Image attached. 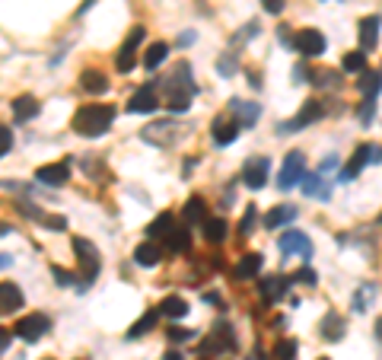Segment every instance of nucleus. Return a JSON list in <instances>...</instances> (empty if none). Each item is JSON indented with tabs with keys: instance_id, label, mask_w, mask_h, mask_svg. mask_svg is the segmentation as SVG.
Masks as SVG:
<instances>
[{
	"instance_id": "nucleus-1",
	"label": "nucleus",
	"mask_w": 382,
	"mask_h": 360,
	"mask_svg": "<svg viewBox=\"0 0 382 360\" xmlns=\"http://www.w3.org/2000/svg\"><path fill=\"white\" fill-rule=\"evenodd\" d=\"M166 105H169L172 112H185L191 105V99H195L197 86H195V74H191V67L185 64H175V71H172V77L166 80Z\"/></svg>"
},
{
	"instance_id": "nucleus-2",
	"label": "nucleus",
	"mask_w": 382,
	"mask_h": 360,
	"mask_svg": "<svg viewBox=\"0 0 382 360\" xmlns=\"http://www.w3.org/2000/svg\"><path fill=\"white\" fill-rule=\"evenodd\" d=\"M115 122V105H83L74 115V131L83 137H102Z\"/></svg>"
},
{
	"instance_id": "nucleus-3",
	"label": "nucleus",
	"mask_w": 382,
	"mask_h": 360,
	"mask_svg": "<svg viewBox=\"0 0 382 360\" xmlns=\"http://www.w3.org/2000/svg\"><path fill=\"white\" fill-rule=\"evenodd\" d=\"M140 137H144L146 144H156V147H172L175 141H182V137H185V124H178V122H156V124H150V128L140 131Z\"/></svg>"
},
{
	"instance_id": "nucleus-4",
	"label": "nucleus",
	"mask_w": 382,
	"mask_h": 360,
	"mask_svg": "<svg viewBox=\"0 0 382 360\" xmlns=\"http://www.w3.org/2000/svg\"><path fill=\"white\" fill-rule=\"evenodd\" d=\"M303 179H306V156L293 150V153L284 156V166H280V175H277V188L280 192H290V188L299 185Z\"/></svg>"
},
{
	"instance_id": "nucleus-5",
	"label": "nucleus",
	"mask_w": 382,
	"mask_h": 360,
	"mask_svg": "<svg viewBox=\"0 0 382 360\" xmlns=\"http://www.w3.org/2000/svg\"><path fill=\"white\" fill-rule=\"evenodd\" d=\"M144 35H146V29H144V26H134V29H131V35L125 39V45L118 48L115 67H118L121 74L134 71V64H137V48H140V42H144Z\"/></svg>"
},
{
	"instance_id": "nucleus-6",
	"label": "nucleus",
	"mask_w": 382,
	"mask_h": 360,
	"mask_svg": "<svg viewBox=\"0 0 382 360\" xmlns=\"http://www.w3.org/2000/svg\"><path fill=\"white\" fill-rule=\"evenodd\" d=\"M325 35L318 33V29H299L296 35H293V48H296L303 58H318V54H325Z\"/></svg>"
},
{
	"instance_id": "nucleus-7",
	"label": "nucleus",
	"mask_w": 382,
	"mask_h": 360,
	"mask_svg": "<svg viewBox=\"0 0 382 360\" xmlns=\"http://www.w3.org/2000/svg\"><path fill=\"white\" fill-rule=\"evenodd\" d=\"M267 175H271V160H267V156H252V160L242 166V182H245L252 192L267 185Z\"/></svg>"
},
{
	"instance_id": "nucleus-8",
	"label": "nucleus",
	"mask_w": 382,
	"mask_h": 360,
	"mask_svg": "<svg viewBox=\"0 0 382 360\" xmlns=\"http://www.w3.org/2000/svg\"><path fill=\"white\" fill-rule=\"evenodd\" d=\"M48 328H51V322H48V315H42V313H32V315H23V319L16 322V328L13 332L19 335L23 341H38V338H45L48 335Z\"/></svg>"
},
{
	"instance_id": "nucleus-9",
	"label": "nucleus",
	"mask_w": 382,
	"mask_h": 360,
	"mask_svg": "<svg viewBox=\"0 0 382 360\" xmlns=\"http://www.w3.org/2000/svg\"><path fill=\"white\" fill-rule=\"evenodd\" d=\"M373 160L376 163V144H360V147L354 150V156L347 160V166L337 173V182H350V179H357V175L363 173V166Z\"/></svg>"
},
{
	"instance_id": "nucleus-10",
	"label": "nucleus",
	"mask_w": 382,
	"mask_h": 360,
	"mask_svg": "<svg viewBox=\"0 0 382 360\" xmlns=\"http://www.w3.org/2000/svg\"><path fill=\"white\" fill-rule=\"evenodd\" d=\"M74 252H76V258H80L83 277H86V281H93V277L99 274V249H96L89 239H80V236H76V239H74Z\"/></svg>"
},
{
	"instance_id": "nucleus-11",
	"label": "nucleus",
	"mask_w": 382,
	"mask_h": 360,
	"mask_svg": "<svg viewBox=\"0 0 382 360\" xmlns=\"http://www.w3.org/2000/svg\"><path fill=\"white\" fill-rule=\"evenodd\" d=\"M322 115H325L322 103H318V99H306L303 109H299V115L293 118V122H284V124H280V134H293V131H299V128H306V124L318 122Z\"/></svg>"
},
{
	"instance_id": "nucleus-12",
	"label": "nucleus",
	"mask_w": 382,
	"mask_h": 360,
	"mask_svg": "<svg viewBox=\"0 0 382 360\" xmlns=\"http://www.w3.org/2000/svg\"><path fill=\"white\" fill-rule=\"evenodd\" d=\"M280 252H286V255H299V258H312V243H309V236L306 233H299V230H290V233H284L280 236Z\"/></svg>"
},
{
	"instance_id": "nucleus-13",
	"label": "nucleus",
	"mask_w": 382,
	"mask_h": 360,
	"mask_svg": "<svg viewBox=\"0 0 382 360\" xmlns=\"http://www.w3.org/2000/svg\"><path fill=\"white\" fill-rule=\"evenodd\" d=\"M156 105H159V99H156V86L146 83L144 90L134 93V96H131V103H127V112H131V115H140V112H144V115H146V112H153Z\"/></svg>"
},
{
	"instance_id": "nucleus-14",
	"label": "nucleus",
	"mask_w": 382,
	"mask_h": 360,
	"mask_svg": "<svg viewBox=\"0 0 382 360\" xmlns=\"http://www.w3.org/2000/svg\"><path fill=\"white\" fill-rule=\"evenodd\" d=\"M67 179H70V166H67V163H51V166H42L35 173V182L51 185V188H61Z\"/></svg>"
},
{
	"instance_id": "nucleus-15",
	"label": "nucleus",
	"mask_w": 382,
	"mask_h": 360,
	"mask_svg": "<svg viewBox=\"0 0 382 360\" xmlns=\"http://www.w3.org/2000/svg\"><path fill=\"white\" fill-rule=\"evenodd\" d=\"M379 26L382 20L379 16H366V20H360V52H373L376 42H379Z\"/></svg>"
},
{
	"instance_id": "nucleus-16",
	"label": "nucleus",
	"mask_w": 382,
	"mask_h": 360,
	"mask_svg": "<svg viewBox=\"0 0 382 360\" xmlns=\"http://www.w3.org/2000/svg\"><path fill=\"white\" fill-rule=\"evenodd\" d=\"M19 306H23V290L13 281H4L0 284V313H13Z\"/></svg>"
},
{
	"instance_id": "nucleus-17",
	"label": "nucleus",
	"mask_w": 382,
	"mask_h": 360,
	"mask_svg": "<svg viewBox=\"0 0 382 360\" xmlns=\"http://www.w3.org/2000/svg\"><path fill=\"white\" fill-rule=\"evenodd\" d=\"M344 332H347V325H344V315L341 313H328L322 319V338L325 341H331V344H335V341L344 338Z\"/></svg>"
},
{
	"instance_id": "nucleus-18",
	"label": "nucleus",
	"mask_w": 382,
	"mask_h": 360,
	"mask_svg": "<svg viewBox=\"0 0 382 360\" xmlns=\"http://www.w3.org/2000/svg\"><path fill=\"white\" fill-rule=\"evenodd\" d=\"M229 109H233L236 122H239L242 128H252V124L258 122V112H261L255 103H239V99H233V103H229Z\"/></svg>"
},
{
	"instance_id": "nucleus-19",
	"label": "nucleus",
	"mask_w": 382,
	"mask_h": 360,
	"mask_svg": "<svg viewBox=\"0 0 382 360\" xmlns=\"http://www.w3.org/2000/svg\"><path fill=\"white\" fill-rule=\"evenodd\" d=\"M182 217H185V223H188V226H191V223H204V220H207V204H204L201 194H195V198L185 201Z\"/></svg>"
},
{
	"instance_id": "nucleus-20",
	"label": "nucleus",
	"mask_w": 382,
	"mask_h": 360,
	"mask_svg": "<svg viewBox=\"0 0 382 360\" xmlns=\"http://www.w3.org/2000/svg\"><path fill=\"white\" fill-rule=\"evenodd\" d=\"M293 220H296V207H293V204H280V207H274V211H267L265 226H267V230H277V226L293 223Z\"/></svg>"
},
{
	"instance_id": "nucleus-21",
	"label": "nucleus",
	"mask_w": 382,
	"mask_h": 360,
	"mask_svg": "<svg viewBox=\"0 0 382 360\" xmlns=\"http://www.w3.org/2000/svg\"><path fill=\"white\" fill-rule=\"evenodd\" d=\"M159 258H163V249H159L156 243H144L134 249V262H137L140 268H153V265H159Z\"/></svg>"
},
{
	"instance_id": "nucleus-22",
	"label": "nucleus",
	"mask_w": 382,
	"mask_h": 360,
	"mask_svg": "<svg viewBox=\"0 0 382 360\" xmlns=\"http://www.w3.org/2000/svg\"><path fill=\"white\" fill-rule=\"evenodd\" d=\"M239 128L242 124L239 122H214V144L216 147H226V144H233L236 141V134H239Z\"/></svg>"
},
{
	"instance_id": "nucleus-23",
	"label": "nucleus",
	"mask_w": 382,
	"mask_h": 360,
	"mask_svg": "<svg viewBox=\"0 0 382 360\" xmlns=\"http://www.w3.org/2000/svg\"><path fill=\"white\" fill-rule=\"evenodd\" d=\"M38 115V103L32 96H16L13 99V118L16 122H29V118Z\"/></svg>"
},
{
	"instance_id": "nucleus-24",
	"label": "nucleus",
	"mask_w": 382,
	"mask_h": 360,
	"mask_svg": "<svg viewBox=\"0 0 382 360\" xmlns=\"http://www.w3.org/2000/svg\"><path fill=\"white\" fill-rule=\"evenodd\" d=\"M357 90H360L366 99H376V93L382 90V74H376V71H363V74H360V80H357Z\"/></svg>"
},
{
	"instance_id": "nucleus-25",
	"label": "nucleus",
	"mask_w": 382,
	"mask_h": 360,
	"mask_svg": "<svg viewBox=\"0 0 382 360\" xmlns=\"http://www.w3.org/2000/svg\"><path fill=\"white\" fill-rule=\"evenodd\" d=\"M201 230H204V239H207V243H223V239H226V220L223 217H207L201 223Z\"/></svg>"
},
{
	"instance_id": "nucleus-26",
	"label": "nucleus",
	"mask_w": 382,
	"mask_h": 360,
	"mask_svg": "<svg viewBox=\"0 0 382 360\" xmlns=\"http://www.w3.org/2000/svg\"><path fill=\"white\" fill-rule=\"evenodd\" d=\"M166 54H169V45H166V42H153L144 54V67L146 71H156V67L166 61Z\"/></svg>"
},
{
	"instance_id": "nucleus-27",
	"label": "nucleus",
	"mask_w": 382,
	"mask_h": 360,
	"mask_svg": "<svg viewBox=\"0 0 382 360\" xmlns=\"http://www.w3.org/2000/svg\"><path fill=\"white\" fill-rule=\"evenodd\" d=\"M159 313H163L166 319H182V315L188 313V303H185L182 296H166V300L159 303Z\"/></svg>"
},
{
	"instance_id": "nucleus-28",
	"label": "nucleus",
	"mask_w": 382,
	"mask_h": 360,
	"mask_svg": "<svg viewBox=\"0 0 382 360\" xmlns=\"http://www.w3.org/2000/svg\"><path fill=\"white\" fill-rule=\"evenodd\" d=\"M261 271V255L258 252H248V255L239 258V265H236V277H255Z\"/></svg>"
},
{
	"instance_id": "nucleus-29",
	"label": "nucleus",
	"mask_w": 382,
	"mask_h": 360,
	"mask_svg": "<svg viewBox=\"0 0 382 360\" xmlns=\"http://www.w3.org/2000/svg\"><path fill=\"white\" fill-rule=\"evenodd\" d=\"M284 290H286L284 277H265V281L258 284V294L265 296V300H277V296H284Z\"/></svg>"
},
{
	"instance_id": "nucleus-30",
	"label": "nucleus",
	"mask_w": 382,
	"mask_h": 360,
	"mask_svg": "<svg viewBox=\"0 0 382 360\" xmlns=\"http://www.w3.org/2000/svg\"><path fill=\"white\" fill-rule=\"evenodd\" d=\"M172 230H175V226H172V214H159L156 220H150V226H146V236L159 239V236H169Z\"/></svg>"
},
{
	"instance_id": "nucleus-31",
	"label": "nucleus",
	"mask_w": 382,
	"mask_h": 360,
	"mask_svg": "<svg viewBox=\"0 0 382 360\" xmlns=\"http://www.w3.org/2000/svg\"><path fill=\"white\" fill-rule=\"evenodd\" d=\"M322 182H325L322 173L306 175V179H303V194H309V198H328V188H325Z\"/></svg>"
},
{
	"instance_id": "nucleus-32",
	"label": "nucleus",
	"mask_w": 382,
	"mask_h": 360,
	"mask_svg": "<svg viewBox=\"0 0 382 360\" xmlns=\"http://www.w3.org/2000/svg\"><path fill=\"white\" fill-rule=\"evenodd\" d=\"M166 243H169V249L172 252H185L191 245V233H188V226H175V230L166 236Z\"/></svg>"
},
{
	"instance_id": "nucleus-33",
	"label": "nucleus",
	"mask_w": 382,
	"mask_h": 360,
	"mask_svg": "<svg viewBox=\"0 0 382 360\" xmlns=\"http://www.w3.org/2000/svg\"><path fill=\"white\" fill-rule=\"evenodd\" d=\"M80 80H83V90H86V93H105L108 90L105 74H99V71H86Z\"/></svg>"
},
{
	"instance_id": "nucleus-34",
	"label": "nucleus",
	"mask_w": 382,
	"mask_h": 360,
	"mask_svg": "<svg viewBox=\"0 0 382 360\" xmlns=\"http://www.w3.org/2000/svg\"><path fill=\"white\" fill-rule=\"evenodd\" d=\"M341 67L347 74H363L366 71V52H347L341 61Z\"/></svg>"
},
{
	"instance_id": "nucleus-35",
	"label": "nucleus",
	"mask_w": 382,
	"mask_h": 360,
	"mask_svg": "<svg viewBox=\"0 0 382 360\" xmlns=\"http://www.w3.org/2000/svg\"><path fill=\"white\" fill-rule=\"evenodd\" d=\"M156 319H159V313H156V309H150V313H146L144 315V319H137V322H134V325H131V332H127V338H140V335H144V332H150V328L153 325H156Z\"/></svg>"
},
{
	"instance_id": "nucleus-36",
	"label": "nucleus",
	"mask_w": 382,
	"mask_h": 360,
	"mask_svg": "<svg viewBox=\"0 0 382 360\" xmlns=\"http://www.w3.org/2000/svg\"><path fill=\"white\" fill-rule=\"evenodd\" d=\"M296 351H299V344H296V341L284 338L277 347H274V357H277V360H296Z\"/></svg>"
},
{
	"instance_id": "nucleus-37",
	"label": "nucleus",
	"mask_w": 382,
	"mask_h": 360,
	"mask_svg": "<svg viewBox=\"0 0 382 360\" xmlns=\"http://www.w3.org/2000/svg\"><path fill=\"white\" fill-rule=\"evenodd\" d=\"M373 296H376V284H363V287L357 290V296H354L357 313H363V309H366V300H373Z\"/></svg>"
},
{
	"instance_id": "nucleus-38",
	"label": "nucleus",
	"mask_w": 382,
	"mask_h": 360,
	"mask_svg": "<svg viewBox=\"0 0 382 360\" xmlns=\"http://www.w3.org/2000/svg\"><path fill=\"white\" fill-rule=\"evenodd\" d=\"M376 118V99H363L360 103V124H369Z\"/></svg>"
},
{
	"instance_id": "nucleus-39",
	"label": "nucleus",
	"mask_w": 382,
	"mask_h": 360,
	"mask_svg": "<svg viewBox=\"0 0 382 360\" xmlns=\"http://www.w3.org/2000/svg\"><path fill=\"white\" fill-rule=\"evenodd\" d=\"M51 274H54L57 287H70V284H74V274H70V271H64L61 265H54V268H51Z\"/></svg>"
},
{
	"instance_id": "nucleus-40",
	"label": "nucleus",
	"mask_w": 382,
	"mask_h": 360,
	"mask_svg": "<svg viewBox=\"0 0 382 360\" xmlns=\"http://www.w3.org/2000/svg\"><path fill=\"white\" fill-rule=\"evenodd\" d=\"M312 83H316V86H335V74H331V71H318V74H312Z\"/></svg>"
},
{
	"instance_id": "nucleus-41",
	"label": "nucleus",
	"mask_w": 382,
	"mask_h": 360,
	"mask_svg": "<svg viewBox=\"0 0 382 360\" xmlns=\"http://www.w3.org/2000/svg\"><path fill=\"white\" fill-rule=\"evenodd\" d=\"M252 223H255V204H248V207H245V217H242V223H239V233H242V236L252 230Z\"/></svg>"
},
{
	"instance_id": "nucleus-42",
	"label": "nucleus",
	"mask_w": 382,
	"mask_h": 360,
	"mask_svg": "<svg viewBox=\"0 0 382 360\" xmlns=\"http://www.w3.org/2000/svg\"><path fill=\"white\" fill-rule=\"evenodd\" d=\"M169 338L182 344V341H191V338H195V332H188V328H169Z\"/></svg>"
},
{
	"instance_id": "nucleus-43",
	"label": "nucleus",
	"mask_w": 382,
	"mask_h": 360,
	"mask_svg": "<svg viewBox=\"0 0 382 360\" xmlns=\"http://www.w3.org/2000/svg\"><path fill=\"white\" fill-rule=\"evenodd\" d=\"M296 281H303V284H318V274L312 268H299L296 271Z\"/></svg>"
},
{
	"instance_id": "nucleus-44",
	"label": "nucleus",
	"mask_w": 382,
	"mask_h": 360,
	"mask_svg": "<svg viewBox=\"0 0 382 360\" xmlns=\"http://www.w3.org/2000/svg\"><path fill=\"white\" fill-rule=\"evenodd\" d=\"M0 137H4V147H0V153H10V150H13V131L10 128H0Z\"/></svg>"
},
{
	"instance_id": "nucleus-45",
	"label": "nucleus",
	"mask_w": 382,
	"mask_h": 360,
	"mask_svg": "<svg viewBox=\"0 0 382 360\" xmlns=\"http://www.w3.org/2000/svg\"><path fill=\"white\" fill-rule=\"evenodd\" d=\"M261 4H265V10H267V13H274V16H277L280 10H284V4H286V0H261Z\"/></svg>"
},
{
	"instance_id": "nucleus-46",
	"label": "nucleus",
	"mask_w": 382,
	"mask_h": 360,
	"mask_svg": "<svg viewBox=\"0 0 382 360\" xmlns=\"http://www.w3.org/2000/svg\"><path fill=\"white\" fill-rule=\"evenodd\" d=\"M42 220L51 226V230H64V226H67V220L64 217H42Z\"/></svg>"
},
{
	"instance_id": "nucleus-47",
	"label": "nucleus",
	"mask_w": 382,
	"mask_h": 360,
	"mask_svg": "<svg viewBox=\"0 0 382 360\" xmlns=\"http://www.w3.org/2000/svg\"><path fill=\"white\" fill-rule=\"evenodd\" d=\"M233 71H236V61H233V54H226L220 61V74H233Z\"/></svg>"
},
{
	"instance_id": "nucleus-48",
	"label": "nucleus",
	"mask_w": 382,
	"mask_h": 360,
	"mask_svg": "<svg viewBox=\"0 0 382 360\" xmlns=\"http://www.w3.org/2000/svg\"><path fill=\"white\" fill-rule=\"evenodd\" d=\"M0 347H4V351L10 347V332H0Z\"/></svg>"
},
{
	"instance_id": "nucleus-49",
	"label": "nucleus",
	"mask_w": 382,
	"mask_h": 360,
	"mask_svg": "<svg viewBox=\"0 0 382 360\" xmlns=\"http://www.w3.org/2000/svg\"><path fill=\"white\" fill-rule=\"evenodd\" d=\"M163 360H185V357H182V354H166Z\"/></svg>"
},
{
	"instance_id": "nucleus-50",
	"label": "nucleus",
	"mask_w": 382,
	"mask_h": 360,
	"mask_svg": "<svg viewBox=\"0 0 382 360\" xmlns=\"http://www.w3.org/2000/svg\"><path fill=\"white\" fill-rule=\"evenodd\" d=\"M379 226H382V214H379Z\"/></svg>"
},
{
	"instance_id": "nucleus-51",
	"label": "nucleus",
	"mask_w": 382,
	"mask_h": 360,
	"mask_svg": "<svg viewBox=\"0 0 382 360\" xmlns=\"http://www.w3.org/2000/svg\"><path fill=\"white\" fill-rule=\"evenodd\" d=\"M318 360H328V357H318Z\"/></svg>"
}]
</instances>
